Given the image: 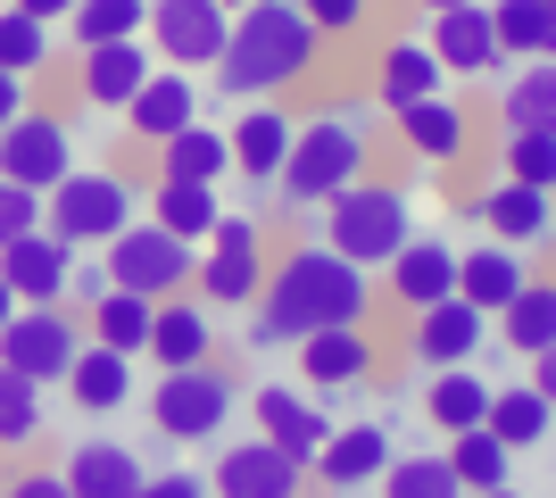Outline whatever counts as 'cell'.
<instances>
[{
    "mask_svg": "<svg viewBox=\"0 0 556 498\" xmlns=\"http://www.w3.org/2000/svg\"><path fill=\"white\" fill-rule=\"evenodd\" d=\"M374 316V274L366 266H349L332 241H300V250H282L266 291L250 299V341L257 349H300L307 332L325 324H366Z\"/></svg>",
    "mask_w": 556,
    "mask_h": 498,
    "instance_id": "1",
    "label": "cell"
},
{
    "mask_svg": "<svg viewBox=\"0 0 556 498\" xmlns=\"http://www.w3.org/2000/svg\"><path fill=\"white\" fill-rule=\"evenodd\" d=\"M316 59H325V34L307 25L300 0H250V9H232L225 59H216V92L275 100V92H291V84H307Z\"/></svg>",
    "mask_w": 556,
    "mask_h": 498,
    "instance_id": "2",
    "label": "cell"
},
{
    "mask_svg": "<svg viewBox=\"0 0 556 498\" xmlns=\"http://www.w3.org/2000/svg\"><path fill=\"white\" fill-rule=\"evenodd\" d=\"M357 175H366V125H357V108H316L291 133V158H282L275 191L291 208H332Z\"/></svg>",
    "mask_w": 556,
    "mask_h": 498,
    "instance_id": "3",
    "label": "cell"
},
{
    "mask_svg": "<svg viewBox=\"0 0 556 498\" xmlns=\"http://www.w3.org/2000/svg\"><path fill=\"white\" fill-rule=\"evenodd\" d=\"M332 250H341L349 266H366V274H382V266L416 241V200H407V183H357L332 200Z\"/></svg>",
    "mask_w": 556,
    "mask_h": 498,
    "instance_id": "4",
    "label": "cell"
},
{
    "mask_svg": "<svg viewBox=\"0 0 556 498\" xmlns=\"http://www.w3.org/2000/svg\"><path fill=\"white\" fill-rule=\"evenodd\" d=\"M134 216H141V200H134V175H125V166H75L67 183L42 191V225L67 241V250H100V241H116Z\"/></svg>",
    "mask_w": 556,
    "mask_h": 498,
    "instance_id": "5",
    "label": "cell"
},
{
    "mask_svg": "<svg viewBox=\"0 0 556 498\" xmlns=\"http://www.w3.org/2000/svg\"><path fill=\"white\" fill-rule=\"evenodd\" d=\"M100 266H109V283L141 291V299H175V291L200 283V250L175 241L166 225H150V216H134L116 241H100Z\"/></svg>",
    "mask_w": 556,
    "mask_h": 498,
    "instance_id": "6",
    "label": "cell"
},
{
    "mask_svg": "<svg viewBox=\"0 0 556 498\" xmlns=\"http://www.w3.org/2000/svg\"><path fill=\"white\" fill-rule=\"evenodd\" d=\"M232 399H241V391H232V374L225 366H175V374H159V391H150V424L166 432V440H216V432L232 424Z\"/></svg>",
    "mask_w": 556,
    "mask_h": 498,
    "instance_id": "7",
    "label": "cell"
},
{
    "mask_svg": "<svg viewBox=\"0 0 556 498\" xmlns=\"http://www.w3.org/2000/svg\"><path fill=\"white\" fill-rule=\"evenodd\" d=\"M266 291V225L257 216H216V233L200 241V299L208 308H250Z\"/></svg>",
    "mask_w": 556,
    "mask_h": 498,
    "instance_id": "8",
    "label": "cell"
},
{
    "mask_svg": "<svg viewBox=\"0 0 556 498\" xmlns=\"http://www.w3.org/2000/svg\"><path fill=\"white\" fill-rule=\"evenodd\" d=\"M141 34H150V50H159L166 67L216 75V59H225V34H232V9H225V0H150Z\"/></svg>",
    "mask_w": 556,
    "mask_h": 498,
    "instance_id": "9",
    "label": "cell"
},
{
    "mask_svg": "<svg viewBox=\"0 0 556 498\" xmlns=\"http://www.w3.org/2000/svg\"><path fill=\"white\" fill-rule=\"evenodd\" d=\"M92 332L75 324L67 308H17L9 324H0V366H17L25 382H67V366H75V349H84Z\"/></svg>",
    "mask_w": 556,
    "mask_h": 498,
    "instance_id": "10",
    "label": "cell"
},
{
    "mask_svg": "<svg viewBox=\"0 0 556 498\" xmlns=\"http://www.w3.org/2000/svg\"><path fill=\"white\" fill-rule=\"evenodd\" d=\"M0 175H17V183L50 191L75 175V142H67V117H50V108H25L17 125H0Z\"/></svg>",
    "mask_w": 556,
    "mask_h": 498,
    "instance_id": "11",
    "label": "cell"
},
{
    "mask_svg": "<svg viewBox=\"0 0 556 498\" xmlns=\"http://www.w3.org/2000/svg\"><path fill=\"white\" fill-rule=\"evenodd\" d=\"M208 490H216V498H300V490H307V465L257 432V440H232V449L216 457Z\"/></svg>",
    "mask_w": 556,
    "mask_h": 498,
    "instance_id": "12",
    "label": "cell"
},
{
    "mask_svg": "<svg viewBox=\"0 0 556 498\" xmlns=\"http://www.w3.org/2000/svg\"><path fill=\"white\" fill-rule=\"evenodd\" d=\"M0 283L17 291V308H67V283H75V250L59 233H25L0 250Z\"/></svg>",
    "mask_w": 556,
    "mask_h": 498,
    "instance_id": "13",
    "label": "cell"
},
{
    "mask_svg": "<svg viewBox=\"0 0 556 498\" xmlns=\"http://www.w3.org/2000/svg\"><path fill=\"white\" fill-rule=\"evenodd\" d=\"M391 457L399 449H391V432H382V424H332L307 474L325 482L332 498H357V490H374V482L391 474Z\"/></svg>",
    "mask_w": 556,
    "mask_h": 498,
    "instance_id": "14",
    "label": "cell"
},
{
    "mask_svg": "<svg viewBox=\"0 0 556 498\" xmlns=\"http://www.w3.org/2000/svg\"><path fill=\"white\" fill-rule=\"evenodd\" d=\"M150 75H159V50H150V34H125V42L75 50V92L92 100V108H116V117H125V100H134Z\"/></svg>",
    "mask_w": 556,
    "mask_h": 498,
    "instance_id": "15",
    "label": "cell"
},
{
    "mask_svg": "<svg viewBox=\"0 0 556 498\" xmlns=\"http://www.w3.org/2000/svg\"><path fill=\"white\" fill-rule=\"evenodd\" d=\"M382 374V357H374V332L366 324H325L300 341V382L325 399V391H357V382Z\"/></svg>",
    "mask_w": 556,
    "mask_h": 498,
    "instance_id": "16",
    "label": "cell"
},
{
    "mask_svg": "<svg viewBox=\"0 0 556 498\" xmlns=\"http://www.w3.org/2000/svg\"><path fill=\"white\" fill-rule=\"evenodd\" d=\"M250 416H257V432H266L275 449H291L300 465H316V449H325V432H332V416L316 407V391H300V382H257Z\"/></svg>",
    "mask_w": 556,
    "mask_h": 498,
    "instance_id": "17",
    "label": "cell"
},
{
    "mask_svg": "<svg viewBox=\"0 0 556 498\" xmlns=\"http://www.w3.org/2000/svg\"><path fill=\"white\" fill-rule=\"evenodd\" d=\"M490 225V241H507V250H523V258H540V250H548L556 241V208H548V191L540 183H490L482 191V208H473Z\"/></svg>",
    "mask_w": 556,
    "mask_h": 498,
    "instance_id": "18",
    "label": "cell"
},
{
    "mask_svg": "<svg viewBox=\"0 0 556 498\" xmlns=\"http://www.w3.org/2000/svg\"><path fill=\"white\" fill-rule=\"evenodd\" d=\"M473 349H490V316L465 299V291H448V299H432V308H416V357L441 374V366H465Z\"/></svg>",
    "mask_w": 556,
    "mask_h": 498,
    "instance_id": "19",
    "label": "cell"
},
{
    "mask_svg": "<svg viewBox=\"0 0 556 498\" xmlns=\"http://www.w3.org/2000/svg\"><path fill=\"white\" fill-rule=\"evenodd\" d=\"M424 42H432V59H441L448 75H490V67H507V50H498V25H490V0L441 9Z\"/></svg>",
    "mask_w": 556,
    "mask_h": 498,
    "instance_id": "20",
    "label": "cell"
},
{
    "mask_svg": "<svg viewBox=\"0 0 556 498\" xmlns=\"http://www.w3.org/2000/svg\"><path fill=\"white\" fill-rule=\"evenodd\" d=\"M291 133H300V117H291V108H275V100H250V108H241V125H232V166L250 175L257 200H266V183L282 175V158H291Z\"/></svg>",
    "mask_w": 556,
    "mask_h": 498,
    "instance_id": "21",
    "label": "cell"
},
{
    "mask_svg": "<svg viewBox=\"0 0 556 498\" xmlns=\"http://www.w3.org/2000/svg\"><path fill=\"white\" fill-rule=\"evenodd\" d=\"M208 349H216L208 299H200V291L159 299V316H150V349H141V357H159V374H175V366H208Z\"/></svg>",
    "mask_w": 556,
    "mask_h": 498,
    "instance_id": "22",
    "label": "cell"
},
{
    "mask_svg": "<svg viewBox=\"0 0 556 498\" xmlns=\"http://www.w3.org/2000/svg\"><path fill=\"white\" fill-rule=\"evenodd\" d=\"M191 117H200V75H184V67H159L125 100V125H134V142H150V150H159L166 133H184Z\"/></svg>",
    "mask_w": 556,
    "mask_h": 498,
    "instance_id": "23",
    "label": "cell"
},
{
    "mask_svg": "<svg viewBox=\"0 0 556 498\" xmlns=\"http://www.w3.org/2000/svg\"><path fill=\"white\" fill-rule=\"evenodd\" d=\"M448 84V67L441 59H432V42H407V34H399V42H382V59H374V100H382V108H416V100H432Z\"/></svg>",
    "mask_w": 556,
    "mask_h": 498,
    "instance_id": "24",
    "label": "cell"
},
{
    "mask_svg": "<svg viewBox=\"0 0 556 498\" xmlns=\"http://www.w3.org/2000/svg\"><path fill=\"white\" fill-rule=\"evenodd\" d=\"M67 399H75V416H116L134 399V357L109 349V341H84L67 366Z\"/></svg>",
    "mask_w": 556,
    "mask_h": 498,
    "instance_id": "25",
    "label": "cell"
},
{
    "mask_svg": "<svg viewBox=\"0 0 556 498\" xmlns=\"http://www.w3.org/2000/svg\"><path fill=\"white\" fill-rule=\"evenodd\" d=\"M382 274H391V299L416 316V308H432V299H448V291H457V250H448V241H424V233H416L391 266H382Z\"/></svg>",
    "mask_w": 556,
    "mask_h": 498,
    "instance_id": "26",
    "label": "cell"
},
{
    "mask_svg": "<svg viewBox=\"0 0 556 498\" xmlns=\"http://www.w3.org/2000/svg\"><path fill=\"white\" fill-rule=\"evenodd\" d=\"M67 490L75 498H134L141 482H150V465H141L125 440H84V449H67Z\"/></svg>",
    "mask_w": 556,
    "mask_h": 498,
    "instance_id": "27",
    "label": "cell"
},
{
    "mask_svg": "<svg viewBox=\"0 0 556 498\" xmlns=\"http://www.w3.org/2000/svg\"><path fill=\"white\" fill-rule=\"evenodd\" d=\"M232 175V133H216L208 117H191L184 133L159 142V183H225Z\"/></svg>",
    "mask_w": 556,
    "mask_h": 498,
    "instance_id": "28",
    "label": "cell"
},
{
    "mask_svg": "<svg viewBox=\"0 0 556 498\" xmlns=\"http://www.w3.org/2000/svg\"><path fill=\"white\" fill-rule=\"evenodd\" d=\"M498 125L507 133H556V59H515L498 84Z\"/></svg>",
    "mask_w": 556,
    "mask_h": 498,
    "instance_id": "29",
    "label": "cell"
},
{
    "mask_svg": "<svg viewBox=\"0 0 556 498\" xmlns=\"http://www.w3.org/2000/svg\"><path fill=\"white\" fill-rule=\"evenodd\" d=\"M523 283H532V266H523V250H507V241H482V250H465V258H457V291L482 316H498Z\"/></svg>",
    "mask_w": 556,
    "mask_h": 498,
    "instance_id": "30",
    "label": "cell"
},
{
    "mask_svg": "<svg viewBox=\"0 0 556 498\" xmlns=\"http://www.w3.org/2000/svg\"><path fill=\"white\" fill-rule=\"evenodd\" d=\"M399 142L416 150L424 166H448V158H465V108L448 92H432V100H416V108H399Z\"/></svg>",
    "mask_w": 556,
    "mask_h": 498,
    "instance_id": "31",
    "label": "cell"
},
{
    "mask_svg": "<svg viewBox=\"0 0 556 498\" xmlns=\"http://www.w3.org/2000/svg\"><path fill=\"white\" fill-rule=\"evenodd\" d=\"M150 316H159V299H141V291L109 283L92 308H84V332H92V341H109V349H125V357H141V349H150Z\"/></svg>",
    "mask_w": 556,
    "mask_h": 498,
    "instance_id": "32",
    "label": "cell"
},
{
    "mask_svg": "<svg viewBox=\"0 0 556 498\" xmlns=\"http://www.w3.org/2000/svg\"><path fill=\"white\" fill-rule=\"evenodd\" d=\"M482 424L498 432L515 457H523V449H540V440L556 432V407H548V391H540V382H515V391H490V416H482Z\"/></svg>",
    "mask_w": 556,
    "mask_h": 498,
    "instance_id": "33",
    "label": "cell"
},
{
    "mask_svg": "<svg viewBox=\"0 0 556 498\" xmlns=\"http://www.w3.org/2000/svg\"><path fill=\"white\" fill-rule=\"evenodd\" d=\"M424 416H432V432H473L490 416V382L473 374V366H441V374H432V391H424Z\"/></svg>",
    "mask_w": 556,
    "mask_h": 498,
    "instance_id": "34",
    "label": "cell"
},
{
    "mask_svg": "<svg viewBox=\"0 0 556 498\" xmlns=\"http://www.w3.org/2000/svg\"><path fill=\"white\" fill-rule=\"evenodd\" d=\"M490 332H498L507 349H523V357L556 349V283H523V291L507 299V308L490 316Z\"/></svg>",
    "mask_w": 556,
    "mask_h": 498,
    "instance_id": "35",
    "label": "cell"
},
{
    "mask_svg": "<svg viewBox=\"0 0 556 498\" xmlns=\"http://www.w3.org/2000/svg\"><path fill=\"white\" fill-rule=\"evenodd\" d=\"M216 216H225L216 183H159V191H150V225H166V233L191 241V250L216 233Z\"/></svg>",
    "mask_w": 556,
    "mask_h": 498,
    "instance_id": "36",
    "label": "cell"
},
{
    "mask_svg": "<svg viewBox=\"0 0 556 498\" xmlns=\"http://www.w3.org/2000/svg\"><path fill=\"white\" fill-rule=\"evenodd\" d=\"M448 465H457L465 498H473V490H507L515 449H507V440H498L490 424H473V432H448Z\"/></svg>",
    "mask_w": 556,
    "mask_h": 498,
    "instance_id": "37",
    "label": "cell"
},
{
    "mask_svg": "<svg viewBox=\"0 0 556 498\" xmlns=\"http://www.w3.org/2000/svg\"><path fill=\"white\" fill-rule=\"evenodd\" d=\"M382 498H465L457 465H448V449H424V457H391V474L374 482Z\"/></svg>",
    "mask_w": 556,
    "mask_h": 498,
    "instance_id": "38",
    "label": "cell"
},
{
    "mask_svg": "<svg viewBox=\"0 0 556 498\" xmlns=\"http://www.w3.org/2000/svg\"><path fill=\"white\" fill-rule=\"evenodd\" d=\"M141 17H150V0H75V17H67V50L125 42V34H141Z\"/></svg>",
    "mask_w": 556,
    "mask_h": 498,
    "instance_id": "39",
    "label": "cell"
},
{
    "mask_svg": "<svg viewBox=\"0 0 556 498\" xmlns=\"http://www.w3.org/2000/svg\"><path fill=\"white\" fill-rule=\"evenodd\" d=\"M0 67H9V75H42V67H59L50 25H42V17H25V9H9V0H0Z\"/></svg>",
    "mask_w": 556,
    "mask_h": 498,
    "instance_id": "40",
    "label": "cell"
},
{
    "mask_svg": "<svg viewBox=\"0 0 556 498\" xmlns=\"http://www.w3.org/2000/svg\"><path fill=\"white\" fill-rule=\"evenodd\" d=\"M42 440V382L0 366V449H34Z\"/></svg>",
    "mask_w": 556,
    "mask_h": 498,
    "instance_id": "41",
    "label": "cell"
},
{
    "mask_svg": "<svg viewBox=\"0 0 556 498\" xmlns=\"http://www.w3.org/2000/svg\"><path fill=\"white\" fill-rule=\"evenodd\" d=\"M548 0H490V25H498V50L507 59H540L548 50Z\"/></svg>",
    "mask_w": 556,
    "mask_h": 498,
    "instance_id": "42",
    "label": "cell"
},
{
    "mask_svg": "<svg viewBox=\"0 0 556 498\" xmlns=\"http://www.w3.org/2000/svg\"><path fill=\"white\" fill-rule=\"evenodd\" d=\"M498 166H507L515 183L556 191V133H507V142H498Z\"/></svg>",
    "mask_w": 556,
    "mask_h": 498,
    "instance_id": "43",
    "label": "cell"
},
{
    "mask_svg": "<svg viewBox=\"0 0 556 498\" xmlns=\"http://www.w3.org/2000/svg\"><path fill=\"white\" fill-rule=\"evenodd\" d=\"M25 233H42V191L17 183V175H0V250L25 241Z\"/></svg>",
    "mask_w": 556,
    "mask_h": 498,
    "instance_id": "44",
    "label": "cell"
},
{
    "mask_svg": "<svg viewBox=\"0 0 556 498\" xmlns=\"http://www.w3.org/2000/svg\"><path fill=\"white\" fill-rule=\"evenodd\" d=\"M300 9H307V25H316L325 42H349V34L374 17V0H300Z\"/></svg>",
    "mask_w": 556,
    "mask_h": 498,
    "instance_id": "45",
    "label": "cell"
},
{
    "mask_svg": "<svg viewBox=\"0 0 556 498\" xmlns=\"http://www.w3.org/2000/svg\"><path fill=\"white\" fill-rule=\"evenodd\" d=\"M134 498H208V482H200V474H150Z\"/></svg>",
    "mask_w": 556,
    "mask_h": 498,
    "instance_id": "46",
    "label": "cell"
},
{
    "mask_svg": "<svg viewBox=\"0 0 556 498\" xmlns=\"http://www.w3.org/2000/svg\"><path fill=\"white\" fill-rule=\"evenodd\" d=\"M0 498H75V490H67V474H17Z\"/></svg>",
    "mask_w": 556,
    "mask_h": 498,
    "instance_id": "47",
    "label": "cell"
},
{
    "mask_svg": "<svg viewBox=\"0 0 556 498\" xmlns=\"http://www.w3.org/2000/svg\"><path fill=\"white\" fill-rule=\"evenodd\" d=\"M25 108H34V92H25V75H9V67H0V125H17Z\"/></svg>",
    "mask_w": 556,
    "mask_h": 498,
    "instance_id": "48",
    "label": "cell"
},
{
    "mask_svg": "<svg viewBox=\"0 0 556 498\" xmlns=\"http://www.w3.org/2000/svg\"><path fill=\"white\" fill-rule=\"evenodd\" d=\"M100 291H109V266H84V274H75V283H67V299H75V308H92Z\"/></svg>",
    "mask_w": 556,
    "mask_h": 498,
    "instance_id": "49",
    "label": "cell"
},
{
    "mask_svg": "<svg viewBox=\"0 0 556 498\" xmlns=\"http://www.w3.org/2000/svg\"><path fill=\"white\" fill-rule=\"evenodd\" d=\"M9 9H25V17H42V25H59V17H75V0H9Z\"/></svg>",
    "mask_w": 556,
    "mask_h": 498,
    "instance_id": "50",
    "label": "cell"
},
{
    "mask_svg": "<svg viewBox=\"0 0 556 498\" xmlns=\"http://www.w3.org/2000/svg\"><path fill=\"white\" fill-rule=\"evenodd\" d=\"M532 382L548 391V407H556V349H540V357H532Z\"/></svg>",
    "mask_w": 556,
    "mask_h": 498,
    "instance_id": "51",
    "label": "cell"
},
{
    "mask_svg": "<svg viewBox=\"0 0 556 498\" xmlns=\"http://www.w3.org/2000/svg\"><path fill=\"white\" fill-rule=\"evenodd\" d=\"M9 316H17V291H9V283H0V324H9Z\"/></svg>",
    "mask_w": 556,
    "mask_h": 498,
    "instance_id": "52",
    "label": "cell"
},
{
    "mask_svg": "<svg viewBox=\"0 0 556 498\" xmlns=\"http://www.w3.org/2000/svg\"><path fill=\"white\" fill-rule=\"evenodd\" d=\"M416 9H424V17H441V9H465V0H416Z\"/></svg>",
    "mask_w": 556,
    "mask_h": 498,
    "instance_id": "53",
    "label": "cell"
},
{
    "mask_svg": "<svg viewBox=\"0 0 556 498\" xmlns=\"http://www.w3.org/2000/svg\"><path fill=\"white\" fill-rule=\"evenodd\" d=\"M473 498H523V490H515V482H507V490H473Z\"/></svg>",
    "mask_w": 556,
    "mask_h": 498,
    "instance_id": "54",
    "label": "cell"
},
{
    "mask_svg": "<svg viewBox=\"0 0 556 498\" xmlns=\"http://www.w3.org/2000/svg\"><path fill=\"white\" fill-rule=\"evenodd\" d=\"M540 59H556V17H548V50H540Z\"/></svg>",
    "mask_w": 556,
    "mask_h": 498,
    "instance_id": "55",
    "label": "cell"
},
{
    "mask_svg": "<svg viewBox=\"0 0 556 498\" xmlns=\"http://www.w3.org/2000/svg\"><path fill=\"white\" fill-rule=\"evenodd\" d=\"M225 9H250V0H225Z\"/></svg>",
    "mask_w": 556,
    "mask_h": 498,
    "instance_id": "56",
    "label": "cell"
},
{
    "mask_svg": "<svg viewBox=\"0 0 556 498\" xmlns=\"http://www.w3.org/2000/svg\"><path fill=\"white\" fill-rule=\"evenodd\" d=\"M548 208H556V191H548Z\"/></svg>",
    "mask_w": 556,
    "mask_h": 498,
    "instance_id": "57",
    "label": "cell"
},
{
    "mask_svg": "<svg viewBox=\"0 0 556 498\" xmlns=\"http://www.w3.org/2000/svg\"><path fill=\"white\" fill-rule=\"evenodd\" d=\"M548 9H556V0H548Z\"/></svg>",
    "mask_w": 556,
    "mask_h": 498,
    "instance_id": "58",
    "label": "cell"
},
{
    "mask_svg": "<svg viewBox=\"0 0 556 498\" xmlns=\"http://www.w3.org/2000/svg\"><path fill=\"white\" fill-rule=\"evenodd\" d=\"M208 498H216V490H208Z\"/></svg>",
    "mask_w": 556,
    "mask_h": 498,
    "instance_id": "59",
    "label": "cell"
}]
</instances>
